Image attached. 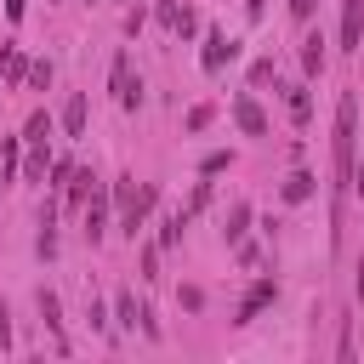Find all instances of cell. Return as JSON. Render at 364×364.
<instances>
[{
	"label": "cell",
	"mask_w": 364,
	"mask_h": 364,
	"mask_svg": "<svg viewBox=\"0 0 364 364\" xmlns=\"http://www.w3.org/2000/svg\"><path fill=\"white\" fill-rule=\"evenodd\" d=\"M353 159H358V97L341 91V102H336V136H330V188H336V205L353 188Z\"/></svg>",
	"instance_id": "1"
},
{
	"label": "cell",
	"mask_w": 364,
	"mask_h": 364,
	"mask_svg": "<svg viewBox=\"0 0 364 364\" xmlns=\"http://www.w3.org/2000/svg\"><path fill=\"white\" fill-rule=\"evenodd\" d=\"M108 199L119 205V233H131V239H136V228H142V216L154 210V188H136V176H114V188H108Z\"/></svg>",
	"instance_id": "2"
},
{
	"label": "cell",
	"mask_w": 364,
	"mask_h": 364,
	"mask_svg": "<svg viewBox=\"0 0 364 364\" xmlns=\"http://www.w3.org/2000/svg\"><path fill=\"white\" fill-rule=\"evenodd\" d=\"M233 57H239V40H228L222 28H210V34H205V51H199V68H205V74H222Z\"/></svg>",
	"instance_id": "3"
},
{
	"label": "cell",
	"mask_w": 364,
	"mask_h": 364,
	"mask_svg": "<svg viewBox=\"0 0 364 364\" xmlns=\"http://www.w3.org/2000/svg\"><path fill=\"white\" fill-rule=\"evenodd\" d=\"M108 80H114V102H119V108H142V80L131 74V57H125V51L114 57V74H108Z\"/></svg>",
	"instance_id": "4"
},
{
	"label": "cell",
	"mask_w": 364,
	"mask_h": 364,
	"mask_svg": "<svg viewBox=\"0 0 364 364\" xmlns=\"http://www.w3.org/2000/svg\"><path fill=\"white\" fill-rule=\"evenodd\" d=\"M114 318H119L125 330H136V324H142V336H159V324H154V313H148V307H142V301H136L131 290H119V296H114Z\"/></svg>",
	"instance_id": "5"
},
{
	"label": "cell",
	"mask_w": 364,
	"mask_h": 364,
	"mask_svg": "<svg viewBox=\"0 0 364 364\" xmlns=\"http://www.w3.org/2000/svg\"><path fill=\"white\" fill-rule=\"evenodd\" d=\"M80 210H85V239H91V245H102V239H108V193H102V188H91V199H85Z\"/></svg>",
	"instance_id": "6"
},
{
	"label": "cell",
	"mask_w": 364,
	"mask_h": 364,
	"mask_svg": "<svg viewBox=\"0 0 364 364\" xmlns=\"http://www.w3.org/2000/svg\"><path fill=\"white\" fill-rule=\"evenodd\" d=\"M273 296H279V284H273V279H256V284L245 290V301H239V318H233V324H250L262 307H273Z\"/></svg>",
	"instance_id": "7"
},
{
	"label": "cell",
	"mask_w": 364,
	"mask_h": 364,
	"mask_svg": "<svg viewBox=\"0 0 364 364\" xmlns=\"http://www.w3.org/2000/svg\"><path fill=\"white\" fill-rule=\"evenodd\" d=\"M364 46V0H341V51Z\"/></svg>",
	"instance_id": "8"
},
{
	"label": "cell",
	"mask_w": 364,
	"mask_h": 364,
	"mask_svg": "<svg viewBox=\"0 0 364 364\" xmlns=\"http://www.w3.org/2000/svg\"><path fill=\"white\" fill-rule=\"evenodd\" d=\"M233 119H239L245 136H267V114H262L256 97H233Z\"/></svg>",
	"instance_id": "9"
},
{
	"label": "cell",
	"mask_w": 364,
	"mask_h": 364,
	"mask_svg": "<svg viewBox=\"0 0 364 364\" xmlns=\"http://www.w3.org/2000/svg\"><path fill=\"white\" fill-rule=\"evenodd\" d=\"M313 182H318L313 171H290V176H284V188H279V193H284V205H301V199H313Z\"/></svg>",
	"instance_id": "10"
},
{
	"label": "cell",
	"mask_w": 364,
	"mask_h": 364,
	"mask_svg": "<svg viewBox=\"0 0 364 364\" xmlns=\"http://www.w3.org/2000/svg\"><path fill=\"white\" fill-rule=\"evenodd\" d=\"M63 131H68V136H85V97H80V91L63 102Z\"/></svg>",
	"instance_id": "11"
},
{
	"label": "cell",
	"mask_w": 364,
	"mask_h": 364,
	"mask_svg": "<svg viewBox=\"0 0 364 364\" xmlns=\"http://www.w3.org/2000/svg\"><path fill=\"white\" fill-rule=\"evenodd\" d=\"M46 136H51V114H46V108H34V114H28V125H23V142H28V148H46Z\"/></svg>",
	"instance_id": "12"
},
{
	"label": "cell",
	"mask_w": 364,
	"mask_h": 364,
	"mask_svg": "<svg viewBox=\"0 0 364 364\" xmlns=\"http://www.w3.org/2000/svg\"><path fill=\"white\" fill-rule=\"evenodd\" d=\"M284 102H290V119H296V125H307V119H313V97H307V85H290V91H284Z\"/></svg>",
	"instance_id": "13"
},
{
	"label": "cell",
	"mask_w": 364,
	"mask_h": 364,
	"mask_svg": "<svg viewBox=\"0 0 364 364\" xmlns=\"http://www.w3.org/2000/svg\"><path fill=\"white\" fill-rule=\"evenodd\" d=\"M245 228H250V205H245V199H239V205H233V210H228V216H222V233H228V239H233V245H239V239H245Z\"/></svg>",
	"instance_id": "14"
},
{
	"label": "cell",
	"mask_w": 364,
	"mask_h": 364,
	"mask_svg": "<svg viewBox=\"0 0 364 364\" xmlns=\"http://www.w3.org/2000/svg\"><path fill=\"white\" fill-rule=\"evenodd\" d=\"M301 68H307V74L324 68V34H307V40H301Z\"/></svg>",
	"instance_id": "15"
},
{
	"label": "cell",
	"mask_w": 364,
	"mask_h": 364,
	"mask_svg": "<svg viewBox=\"0 0 364 364\" xmlns=\"http://www.w3.org/2000/svg\"><path fill=\"white\" fill-rule=\"evenodd\" d=\"M23 74H28V63H23V51H6V57H0V80H6V85H17Z\"/></svg>",
	"instance_id": "16"
},
{
	"label": "cell",
	"mask_w": 364,
	"mask_h": 364,
	"mask_svg": "<svg viewBox=\"0 0 364 364\" xmlns=\"http://www.w3.org/2000/svg\"><path fill=\"white\" fill-rule=\"evenodd\" d=\"M85 318H91V330H97V336H114V324H108V307H102L97 296H91V307H85Z\"/></svg>",
	"instance_id": "17"
},
{
	"label": "cell",
	"mask_w": 364,
	"mask_h": 364,
	"mask_svg": "<svg viewBox=\"0 0 364 364\" xmlns=\"http://www.w3.org/2000/svg\"><path fill=\"white\" fill-rule=\"evenodd\" d=\"M193 28H199V17H193V11H188V6H182V11H176V23H171V34H182V40H188V34H193Z\"/></svg>",
	"instance_id": "18"
},
{
	"label": "cell",
	"mask_w": 364,
	"mask_h": 364,
	"mask_svg": "<svg viewBox=\"0 0 364 364\" xmlns=\"http://www.w3.org/2000/svg\"><path fill=\"white\" fill-rule=\"evenodd\" d=\"M142 279H159V245H142Z\"/></svg>",
	"instance_id": "19"
},
{
	"label": "cell",
	"mask_w": 364,
	"mask_h": 364,
	"mask_svg": "<svg viewBox=\"0 0 364 364\" xmlns=\"http://www.w3.org/2000/svg\"><path fill=\"white\" fill-rule=\"evenodd\" d=\"M228 165H233V154H205V165H199V171H205V176H216V171H228Z\"/></svg>",
	"instance_id": "20"
},
{
	"label": "cell",
	"mask_w": 364,
	"mask_h": 364,
	"mask_svg": "<svg viewBox=\"0 0 364 364\" xmlns=\"http://www.w3.org/2000/svg\"><path fill=\"white\" fill-rule=\"evenodd\" d=\"M11 165H17V136H6V142H0V171L11 176Z\"/></svg>",
	"instance_id": "21"
},
{
	"label": "cell",
	"mask_w": 364,
	"mask_h": 364,
	"mask_svg": "<svg viewBox=\"0 0 364 364\" xmlns=\"http://www.w3.org/2000/svg\"><path fill=\"white\" fill-rule=\"evenodd\" d=\"M205 125H210V108H205V102H199V108H188V131H205Z\"/></svg>",
	"instance_id": "22"
},
{
	"label": "cell",
	"mask_w": 364,
	"mask_h": 364,
	"mask_svg": "<svg viewBox=\"0 0 364 364\" xmlns=\"http://www.w3.org/2000/svg\"><path fill=\"white\" fill-rule=\"evenodd\" d=\"M313 11H318V0H290V17H296V23H307Z\"/></svg>",
	"instance_id": "23"
},
{
	"label": "cell",
	"mask_w": 364,
	"mask_h": 364,
	"mask_svg": "<svg viewBox=\"0 0 364 364\" xmlns=\"http://www.w3.org/2000/svg\"><path fill=\"white\" fill-rule=\"evenodd\" d=\"M176 11H182V6H176V0H159V11H154V17H159V23H165V28H171V23H176Z\"/></svg>",
	"instance_id": "24"
},
{
	"label": "cell",
	"mask_w": 364,
	"mask_h": 364,
	"mask_svg": "<svg viewBox=\"0 0 364 364\" xmlns=\"http://www.w3.org/2000/svg\"><path fill=\"white\" fill-rule=\"evenodd\" d=\"M28 80L34 85H51V63H28Z\"/></svg>",
	"instance_id": "25"
},
{
	"label": "cell",
	"mask_w": 364,
	"mask_h": 364,
	"mask_svg": "<svg viewBox=\"0 0 364 364\" xmlns=\"http://www.w3.org/2000/svg\"><path fill=\"white\" fill-rule=\"evenodd\" d=\"M0 347H11V318H6V301H0Z\"/></svg>",
	"instance_id": "26"
},
{
	"label": "cell",
	"mask_w": 364,
	"mask_h": 364,
	"mask_svg": "<svg viewBox=\"0 0 364 364\" xmlns=\"http://www.w3.org/2000/svg\"><path fill=\"white\" fill-rule=\"evenodd\" d=\"M353 290H358V301H364V256H358V273H353Z\"/></svg>",
	"instance_id": "27"
},
{
	"label": "cell",
	"mask_w": 364,
	"mask_h": 364,
	"mask_svg": "<svg viewBox=\"0 0 364 364\" xmlns=\"http://www.w3.org/2000/svg\"><path fill=\"white\" fill-rule=\"evenodd\" d=\"M353 188L364 193V159H353Z\"/></svg>",
	"instance_id": "28"
},
{
	"label": "cell",
	"mask_w": 364,
	"mask_h": 364,
	"mask_svg": "<svg viewBox=\"0 0 364 364\" xmlns=\"http://www.w3.org/2000/svg\"><path fill=\"white\" fill-rule=\"evenodd\" d=\"M245 11H250V17H262V11H267V0H245Z\"/></svg>",
	"instance_id": "29"
},
{
	"label": "cell",
	"mask_w": 364,
	"mask_h": 364,
	"mask_svg": "<svg viewBox=\"0 0 364 364\" xmlns=\"http://www.w3.org/2000/svg\"><path fill=\"white\" fill-rule=\"evenodd\" d=\"M6 182H11V176H6V171H0V188H6Z\"/></svg>",
	"instance_id": "30"
}]
</instances>
